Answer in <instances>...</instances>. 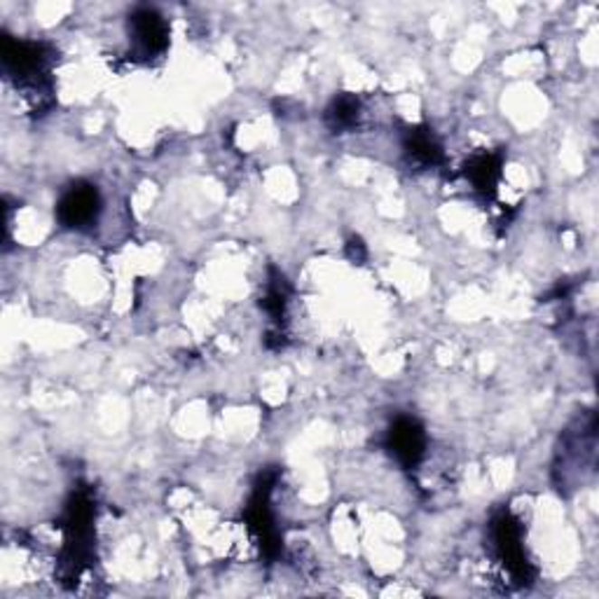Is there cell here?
I'll return each mask as SVG.
<instances>
[{
	"label": "cell",
	"mask_w": 599,
	"mask_h": 599,
	"mask_svg": "<svg viewBox=\"0 0 599 599\" xmlns=\"http://www.w3.org/2000/svg\"><path fill=\"white\" fill-rule=\"evenodd\" d=\"M97 209V193L90 187H75L62 204V215L68 225H82L94 215Z\"/></svg>",
	"instance_id": "cell-1"
}]
</instances>
